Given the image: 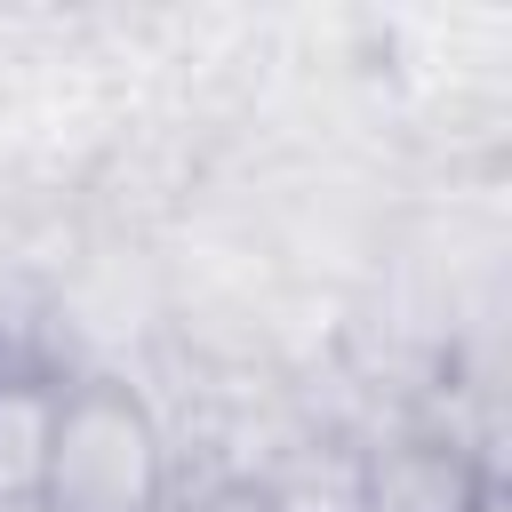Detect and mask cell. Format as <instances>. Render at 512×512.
Segmentation results:
<instances>
[{
    "mask_svg": "<svg viewBox=\"0 0 512 512\" xmlns=\"http://www.w3.org/2000/svg\"><path fill=\"white\" fill-rule=\"evenodd\" d=\"M32 512H176V440L144 384L112 368L64 376Z\"/></svg>",
    "mask_w": 512,
    "mask_h": 512,
    "instance_id": "6da1fadb",
    "label": "cell"
},
{
    "mask_svg": "<svg viewBox=\"0 0 512 512\" xmlns=\"http://www.w3.org/2000/svg\"><path fill=\"white\" fill-rule=\"evenodd\" d=\"M496 496L488 440L440 408L392 416L352 448V512H488Z\"/></svg>",
    "mask_w": 512,
    "mask_h": 512,
    "instance_id": "7a4b0ae2",
    "label": "cell"
},
{
    "mask_svg": "<svg viewBox=\"0 0 512 512\" xmlns=\"http://www.w3.org/2000/svg\"><path fill=\"white\" fill-rule=\"evenodd\" d=\"M64 368H0V512H32Z\"/></svg>",
    "mask_w": 512,
    "mask_h": 512,
    "instance_id": "3957f363",
    "label": "cell"
},
{
    "mask_svg": "<svg viewBox=\"0 0 512 512\" xmlns=\"http://www.w3.org/2000/svg\"><path fill=\"white\" fill-rule=\"evenodd\" d=\"M488 512H504V496H496V504H488Z\"/></svg>",
    "mask_w": 512,
    "mask_h": 512,
    "instance_id": "277c9868",
    "label": "cell"
}]
</instances>
